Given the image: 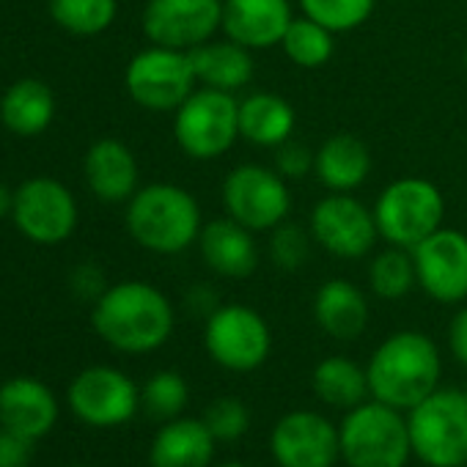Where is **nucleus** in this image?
<instances>
[{
	"label": "nucleus",
	"mask_w": 467,
	"mask_h": 467,
	"mask_svg": "<svg viewBox=\"0 0 467 467\" xmlns=\"http://www.w3.org/2000/svg\"><path fill=\"white\" fill-rule=\"evenodd\" d=\"M171 300L146 281H124L108 286L94 306L91 325L102 341L127 355L160 349L173 333Z\"/></svg>",
	"instance_id": "1"
},
{
	"label": "nucleus",
	"mask_w": 467,
	"mask_h": 467,
	"mask_svg": "<svg viewBox=\"0 0 467 467\" xmlns=\"http://www.w3.org/2000/svg\"><path fill=\"white\" fill-rule=\"evenodd\" d=\"M366 374L371 396L404 412L440 388L442 358L426 333L399 330L371 352Z\"/></svg>",
	"instance_id": "2"
},
{
	"label": "nucleus",
	"mask_w": 467,
	"mask_h": 467,
	"mask_svg": "<svg viewBox=\"0 0 467 467\" xmlns=\"http://www.w3.org/2000/svg\"><path fill=\"white\" fill-rule=\"evenodd\" d=\"M203 212L198 198L168 182L140 187L127 201V231L149 254L176 256L198 245Z\"/></svg>",
	"instance_id": "3"
},
{
	"label": "nucleus",
	"mask_w": 467,
	"mask_h": 467,
	"mask_svg": "<svg viewBox=\"0 0 467 467\" xmlns=\"http://www.w3.org/2000/svg\"><path fill=\"white\" fill-rule=\"evenodd\" d=\"M374 220L379 240L393 248L412 251L429 234L445 225V195L423 176L393 179L374 201Z\"/></svg>",
	"instance_id": "4"
},
{
	"label": "nucleus",
	"mask_w": 467,
	"mask_h": 467,
	"mask_svg": "<svg viewBox=\"0 0 467 467\" xmlns=\"http://www.w3.org/2000/svg\"><path fill=\"white\" fill-rule=\"evenodd\" d=\"M338 440L349 467H404L412 456L407 418L377 399L347 410Z\"/></svg>",
	"instance_id": "5"
},
{
	"label": "nucleus",
	"mask_w": 467,
	"mask_h": 467,
	"mask_svg": "<svg viewBox=\"0 0 467 467\" xmlns=\"http://www.w3.org/2000/svg\"><path fill=\"white\" fill-rule=\"evenodd\" d=\"M412 456L426 467L467 464V399L462 390L437 388L407 410Z\"/></svg>",
	"instance_id": "6"
},
{
	"label": "nucleus",
	"mask_w": 467,
	"mask_h": 467,
	"mask_svg": "<svg viewBox=\"0 0 467 467\" xmlns=\"http://www.w3.org/2000/svg\"><path fill=\"white\" fill-rule=\"evenodd\" d=\"M173 138L179 149L198 162H212L240 140L237 94L198 86L173 113Z\"/></svg>",
	"instance_id": "7"
},
{
	"label": "nucleus",
	"mask_w": 467,
	"mask_h": 467,
	"mask_svg": "<svg viewBox=\"0 0 467 467\" xmlns=\"http://www.w3.org/2000/svg\"><path fill=\"white\" fill-rule=\"evenodd\" d=\"M203 347L220 368L251 374L267 363L273 352V330L254 306L220 303L206 317Z\"/></svg>",
	"instance_id": "8"
},
{
	"label": "nucleus",
	"mask_w": 467,
	"mask_h": 467,
	"mask_svg": "<svg viewBox=\"0 0 467 467\" xmlns=\"http://www.w3.org/2000/svg\"><path fill=\"white\" fill-rule=\"evenodd\" d=\"M220 198L228 217L256 234L273 231L292 214L289 182L275 168L259 162H243L231 168L223 179Z\"/></svg>",
	"instance_id": "9"
},
{
	"label": "nucleus",
	"mask_w": 467,
	"mask_h": 467,
	"mask_svg": "<svg viewBox=\"0 0 467 467\" xmlns=\"http://www.w3.org/2000/svg\"><path fill=\"white\" fill-rule=\"evenodd\" d=\"M127 94L135 105L151 113H176L179 105L198 88L190 53L171 47H146L127 64Z\"/></svg>",
	"instance_id": "10"
},
{
	"label": "nucleus",
	"mask_w": 467,
	"mask_h": 467,
	"mask_svg": "<svg viewBox=\"0 0 467 467\" xmlns=\"http://www.w3.org/2000/svg\"><path fill=\"white\" fill-rule=\"evenodd\" d=\"M308 228L314 243L341 262L368 256L379 240L374 209L355 198V192H327L319 198L308 214Z\"/></svg>",
	"instance_id": "11"
},
{
	"label": "nucleus",
	"mask_w": 467,
	"mask_h": 467,
	"mask_svg": "<svg viewBox=\"0 0 467 467\" xmlns=\"http://www.w3.org/2000/svg\"><path fill=\"white\" fill-rule=\"evenodd\" d=\"M225 0H149L143 9V34L157 47L195 50L223 31Z\"/></svg>",
	"instance_id": "12"
},
{
	"label": "nucleus",
	"mask_w": 467,
	"mask_h": 467,
	"mask_svg": "<svg viewBox=\"0 0 467 467\" xmlns=\"http://www.w3.org/2000/svg\"><path fill=\"white\" fill-rule=\"evenodd\" d=\"M418 286L442 306L467 300V234L459 228H437L412 248Z\"/></svg>",
	"instance_id": "13"
},
{
	"label": "nucleus",
	"mask_w": 467,
	"mask_h": 467,
	"mask_svg": "<svg viewBox=\"0 0 467 467\" xmlns=\"http://www.w3.org/2000/svg\"><path fill=\"white\" fill-rule=\"evenodd\" d=\"M15 223L31 243L58 245L78 225L75 195L50 176H36L15 192Z\"/></svg>",
	"instance_id": "14"
},
{
	"label": "nucleus",
	"mask_w": 467,
	"mask_h": 467,
	"mask_svg": "<svg viewBox=\"0 0 467 467\" xmlns=\"http://www.w3.org/2000/svg\"><path fill=\"white\" fill-rule=\"evenodd\" d=\"M69 407L88 426H121L138 412L140 390L124 371L91 366L69 385Z\"/></svg>",
	"instance_id": "15"
},
{
	"label": "nucleus",
	"mask_w": 467,
	"mask_h": 467,
	"mask_svg": "<svg viewBox=\"0 0 467 467\" xmlns=\"http://www.w3.org/2000/svg\"><path fill=\"white\" fill-rule=\"evenodd\" d=\"M278 467H333L341 459L338 426L314 410L286 412L270 434Z\"/></svg>",
	"instance_id": "16"
},
{
	"label": "nucleus",
	"mask_w": 467,
	"mask_h": 467,
	"mask_svg": "<svg viewBox=\"0 0 467 467\" xmlns=\"http://www.w3.org/2000/svg\"><path fill=\"white\" fill-rule=\"evenodd\" d=\"M198 251L203 265L228 281H243L251 278L259 267V245H256V231L245 228L234 217H214L203 223Z\"/></svg>",
	"instance_id": "17"
},
{
	"label": "nucleus",
	"mask_w": 467,
	"mask_h": 467,
	"mask_svg": "<svg viewBox=\"0 0 467 467\" xmlns=\"http://www.w3.org/2000/svg\"><path fill=\"white\" fill-rule=\"evenodd\" d=\"M292 20V0H225L223 4V34L254 53L281 47Z\"/></svg>",
	"instance_id": "18"
},
{
	"label": "nucleus",
	"mask_w": 467,
	"mask_h": 467,
	"mask_svg": "<svg viewBox=\"0 0 467 467\" xmlns=\"http://www.w3.org/2000/svg\"><path fill=\"white\" fill-rule=\"evenodd\" d=\"M58 401L53 390L34 377H15L0 385V426L39 440L53 431Z\"/></svg>",
	"instance_id": "19"
},
{
	"label": "nucleus",
	"mask_w": 467,
	"mask_h": 467,
	"mask_svg": "<svg viewBox=\"0 0 467 467\" xmlns=\"http://www.w3.org/2000/svg\"><path fill=\"white\" fill-rule=\"evenodd\" d=\"M190 61L195 69V80L203 88H217L237 94L251 86L256 75L254 50L243 47L234 39H209L190 50Z\"/></svg>",
	"instance_id": "20"
},
{
	"label": "nucleus",
	"mask_w": 467,
	"mask_h": 467,
	"mask_svg": "<svg viewBox=\"0 0 467 467\" xmlns=\"http://www.w3.org/2000/svg\"><path fill=\"white\" fill-rule=\"evenodd\" d=\"M138 160L121 140L102 138L86 154V182L102 203L130 201L138 192Z\"/></svg>",
	"instance_id": "21"
},
{
	"label": "nucleus",
	"mask_w": 467,
	"mask_h": 467,
	"mask_svg": "<svg viewBox=\"0 0 467 467\" xmlns=\"http://www.w3.org/2000/svg\"><path fill=\"white\" fill-rule=\"evenodd\" d=\"M314 319L325 336L336 341H355L368 327V300L366 292L347 281L330 278L314 295Z\"/></svg>",
	"instance_id": "22"
},
{
	"label": "nucleus",
	"mask_w": 467,
	"mask_h": 467,
	"mask_svg": "<svg viewBox=\"0 0 467 467\" xmlns=\"http://www.w3.org/2000/svg\"><path fill=\"white\" fill-rule=\"evenodd\" d=\"M214 434L203 418L165 420L149 448L151 467H209L214 459Z\"/></svg>",
	"instance_id": "23"
},
{
	"label": "nucleus",
	"mask_w": 467,
	"mask_h": 467,
	"mask_svg": "<svg viewBox=\"0 0 467 467\" xmlns=\"http://www.w3.org/2000/svg\"><path fill=\"white\" fill-rule=\"evenodd\" d=\"M295 105L275 91H251L240 99V138L256 149H278L295 138Z\"/></svg>",
	"instance_id": "24"
},
{
	"label": "nucleus",
	"mask_w": 467,
	"mask_h": 467,
	"mask_svg": "<svg viewBox=\"0 0 467 467\" xmlns=\"http://www.w3.org/2000/svg\"><path fill=\"white\" fill-rule=\"evenodd\" d=\"M314 176L327 192H355L371 176V151L352 132H336L317 149Z\"/></svg>",
	"instance_id": "25"
},
{
	"label": "nucleus",
	"mask_w": 467,
	"mask_h": 467,
	"mask_svg": "<svg viewBox=\"0 0 467 467\" xmlns=\"http://www.w3.org/2000/svg\"><path fill=\"white\" fill-rule=\"evenodd\" d=\"M53 116H56V97L53 88L42 80L15 83L4 94V102H0V119L20 138L42 135L50 127Z\"/></svg>",
	"instance_id": "26"
},
{
	"label": "nucleus",
	"mask_w": 467,
	"mask_h": 467,
	"mask_svg": "<svg viewBox=\"0 0 467 467\" xmlns=\"http://www.w3.org/2000/svg\"><path fill=\"white\" fill-rule=\"evenodd\" d=\"M311 385L319 401L336 410H352L363 404L366 396L371 393L366 366H360L347 355H330L319 360L311 374Z\"/></svg>",
	"instance_id": "27"
},
{
	"label": "nucleus",
	"mask_w": 467,
	"mask_h": 467,
	"mask_svg": "<svg viewBox=\"0 0 467 467\" xmlns=\"http://www.w3.org/2000/svg\"><path fill=\"white\" fill-rule=\"evenodd\" d=\"M281 50H284V56L295 67H300V69H319L336 53V34L327 31L325 26H319L317 20L300 15V17L292 20L289 31L284 34Z\"/></svg>",
	"instance_id": "28"
},
{
	"label": "nucleus",
	"mask_w": 467,
	"mask_h": 467,
	"mask_svg": "<svg viewBox=\"0 0 467 467\" xmlns=\"http://www.w3.org/2000/svg\"><path fill=\"white\" fill-rule=\"evenodd\" d=\"M366 278H368V289L379 300H404L418 286L412 251L388 245L368 262Z\"/></svg>",
	"instance_id": "29"
},
{
	"label": "nucleus",
	"mask_w": 467,
	"mask_h": 467,
	"mask_svg": "<svg viewBox=\"0 0 467 467\" xmlns=\"http://www.w3.org/2000/svg\"><path fill=\"white\" fill-rule=\"evenodd\" d=\"M50 15L75 36H97L113 26L119 0H50Z\"/></svg>",
	"instance_id": "30"
},
{
	"label": "nucleus",
	"mask_w": 467,
	"mask_h": 467,
	"mask_svg": "<svg viewBox=\"0 0 467 467\" xmlns=\"http://www.w3.org/2000/svg\"><path fill=\"white\" fill-rule=\"evenodd\" d=\"M297 6L306 17L338 36L366 26L377 9V0H297Z\"/></svg>",
	"instance_id": "31"
},
{
	"label": "nucleus",
	"mask_w": 467,
	"mask_h": 467,
	"mask_svg": "<svg viewBox=\"0 0 467 467\" xmlns=\"http://www.w3.org/2000/svg\"><path fill=\"white\" fill-rule=\"evenodd\" d=\"M190 401L187 379L179 371H157L140 388V404L157 420H173Z\"/></svg>",
	"instance_id": "32"
},
{
	"label": "nucleus",
	"mask_w": 467,
	"mask_h": 467,
	"mask_svg": "<svg viewBox=\"0 0 467 467\" xmlns=\"http://www.w3.org/2000/svg\"><path fill=\"white\" fill-rule=\"evenodd\" d=\"M314 245L317 243L311 237V228L284 220L270 231V262L281 273H300L308 265Z\"/></svg>",
	"instance_id": "33"
},
{
	"label": "nucleus",
	"mask_w": 467,
	"mask_h": 467,
	"mask_svg": "<svg viewBox=\"0 0 467 467\" xmlns=\"http://www.w3.org/2000/svg\"><path fill=\"white\" fill-rule=\"evenodd\" d=\"M203 423L217 442H237L251 429V410L237 396H220L206 407Z\"/></svg>",
	"instance_id": "34"
},
{
	"label": "nucleus",
	"mask_w": 467,
	"mask_h": 467,
	"mask_svg": "<svg viewBox=\"0 0 467 467\" xmlns=\"http://www.w3.org/2000/svg\"><path fill=\"white\" fill-rule=\"evenodd\" d=\"M314 165H317V151L308 149L306 143L300 140H286L284 146L275 149V171L292 184V182H303L314 173Z\"/></svg>",
	"instance_id": "35"
},
{
	"label": "nucleus",
	"mask_w": 467,
	"mask_h": 467,
	"mask_svg": "<svg viewBox=\"0 0 467 467\" xmlns=\"http://www.w3.org/2000/svg\"><path fill=\"white\" fill-rule=\"evenodd\" d=\"M31 437H23L12 429H0V467H31L34 456Z\"/></svg>",
	"instance_id": "36"
},
{
	"label": "nucleus",
	"mask_w": 467,
	"mask_h": 467,
	"mask_svg": "<svg viewBox=\"0 0 467 467\" xmlns=\"http://www.w3.org/2000/svg\"><path fill=\"white\" fill-rule=\"evenodd\" d=\"M448 349L453 360L467 368V306L459 308L448 325Z\"/></svg>",
	"instance_id": "37"
},
{
	"label": "nucleus",
	"mask_w": 467,
	"mask_h": 467,
	"mask_svg": "<svg viewBox=\"0 0 467 467\" xmlns=\"http://www.w3.org/2000/svg\"><path fill=\"white\" fill-rule=\"evenodd\" d=\"M75 286H78V292H83L86 297H97V300H99L102 292L108 289L102 273H99L97 267H91V265H86V267H80V270L75 273Z\"/></svg>",
	"instance_id": "38"
},
{
	"label": "nucleus",
	"mask_w": 467,
	"mask_h": 467,
	"mask_svg": "<svg viewBox=\"0 0 467 467\" xmlns=\"http://www.w3.org/2000/svg\"><path fill=\"white\" fill-rule=\"evenodd\" d=\"M15 209V195L0 184V217H4L6 212H12Z\"/></svg>",
	"instance_id": "39"
},
{
	"label": "nucleus",
	"mask_w": 467,
	"mask_h": 467,
	"mask_svg": "<svg viewBox=\"0 0 467 467\" xmlns=\"http://www.w3.org/2000/svg\"><path fill=\"white\" fill-rule=\"evenodd\" d=\"M217 467H248V464H243V462H225V464H217Z\"/></svg>",
	"instance_id": "40"
},
{
	"label": "nucleus",
	"mask_w": 467,
	"mask_h": 467,
	"mask_svg": "<svg viewBox=\"0 0 467 467\" xmlns=\"http://www.w3.org/2000/svg\"><path fill=\"white\" fill-rule=\"evenodd\" d=\"M462 61H464V69H467V50H464V56H462Z\"/></svg>",
	"instance_id": "41"
},
{
	"label": "nucleus",
	"mask_w": 467,
	"mask_h": 467,
	"mask_svg": "<svg viewBox=\"0 0 467 467\" xmlns=\"http://www.w3.org/2000/svg\"><path fill=\"white\" fill-rule=\"evenodd\" d=\"M72 467H94V464H72Z\"/></svg>",
	"instance_id": "42"
},
{
	"label": "nucleus",
	"mask_w": 467,
	"mask_h": 467,
	"mask_svg": "<svg viewBox=\"0 0 467 467\" xmlns=\"http://www.w3.org/2000/svg\"><path fill=\"white\" fill-rule=\"evenodd\" d=\"M462 393H464V399H467V388H464V390H462Z\"/></svg>",
	"instance_id": "43"
}]
</instances>
